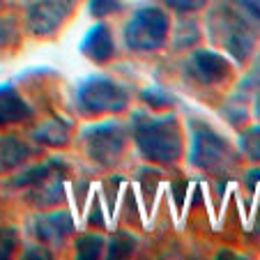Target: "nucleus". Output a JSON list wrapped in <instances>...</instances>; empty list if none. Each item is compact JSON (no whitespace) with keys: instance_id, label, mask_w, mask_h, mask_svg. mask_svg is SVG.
Here are the masks:
<instances>
[{"instance_id":"nucleus-19","label":"nucleus","mask_w":260,"mask_h":260,"mask_svg":"<svg viewBox=\"0 0 260 260\" xmlns=\"http://www.w3.org/2000/svg\"><path fill=\"white\" fill-rule=\"evenodd\" d=\"M244 5L249 7L253 14H258L260 16V0H244Z\"/></svg>"},{"instance_id":"nucleus-11","label":"nucleus","mask_w":260,"mask_h":260,"mask_svg":"<svg viewBox=\"0 0 260 260\" xmlns=\"http://www.w3.org/2000/svg\"><path fill=\"white\" fill-rule=\"evenodd\" d=\"M35 136L42 143H49V145H62L67 141V127L62 122H46Z\"/></svg>"},{"instance_id":"nucleus-1","label":"nucleus","mask_w":260,"mask_h":260,"mask_svg":"<svg viewBox=\"0 0 260 260\" xmlns=\"http://www.w3.org/2000/svg\"><path fill=\"white\" fill-rule=\"evenodd\" d=\"M136 143L147 159L161 164L175 161L182 152L175 118H147L145 122H136Z\"/></svg>"},{"instance_id":"nucleus-17","label":"nucleus","mask_w":260,"mask_h":260,"mask_svg":"<svg viewBox=\"0 0 260 260\" xmlns=\"http://www.w3.org/2000/svg\"><path fill=\"white\" fill-rule=\"evenodd\" d=\"M168 7H175L180 12H193V10H201L205 7L207 0H166Z\"/></svg>"},{"instance_id":"nucleus-4","label":"nucleus","mask_w":260,"mask_h":260,"mask_svg":"<svg viewBox=\"0 0 260 260\" xmlns=\"http://www.w3.org/2000/svg\"><path fill=\"white\" fill-rule=\"evenodd\" d=\"M88 138V152L92 159H97L99 164H113L120 157L124 145V136L120 132L118 124L108 122V124H99V127L88 129L85 134Z\"/></svg>"},{"instance_id":"nucleus-6","label":"nucleus","mask_w":260,"mask_h":260,"mask_svg":"<svg viewBox=\"0 0 260 260\" xmlns=\"http://www.w3.org/2000/svg\"><path fill=\"white\" fill-rule=\"evenodd\" d=\"M191 159L196 166L207 168V171H214L216 166H221V164L228 159L226 143L221 141L214 132H210V129H201V132L193 136Z\"/></svg>"},{"instance_id":"nucleus-8","label":"nucleus","mask_w":260,"mask_h":260,"mask_svg":"<svg viewBox=\"0 0 260 260\" xmlns=\"http://www.w3.org/2000/svg\"><path fill=\"white\" fill-rule=\"evenodd\" d=\"M81 49H83V53L88 55V58L97 60V62H104V60L111 58V55H113V40H111V32H108L106 25H102V23L94 25V28L85 35Z\"/></svg>"},{"instance_id":"nucleus-16","label":"nucleus","mask_w":260,"mask_h":260,"mask_svg":"<svg viewBox=\"0 0 260 260\" xmlns=\"http://www.w3.org/2000/svg\"><path fill=\"white\" fill-rule=\"evenodd\" d=\"M113 10H118V0H90V12L97 16L111 14Z\"/></svg>"},{"instance_id":"nucleus-20","label":"nucleus","mask_w":260,"mask_h":260,"mask_svg":"<svg viewBox=\"0 0 260 260\" xmlns=\"http://www.w3.org/2000/svg\"><path fill=\"white\" fill-rule=\"evenodd\" d=\"M7 42V30H5V25L0 23V44H5Z\"/></svg>"},{"instance_id":"nucleus-15","label":"nucleus","mask_w":260,"mask_h":260,"mask_svg":"<svg viewBox=\"0 0 260 260\" xmlns=\"http://www.w3.org/2000/svg\"><path fill=\"white\" fill-rule=\"evenodd\" d=\"M14 246H16V233L12 228L0 231V258H7L14 251Z\"/></svg>"},{"instance_id":"nucleus-2","label":"nucleus","mask_w":260,"mask_h":260,"mask_svg":"<svg viewBox=\"0 0 260 260\" xmlns=\"http://www.w3.org/2000/svg\"><path fill=\"white\" fill-rule=\"evenodd\" d=\"M168 35V16L157 7L141 10L124 30V40L136 51H152L164 44Z\"/></svg>"},{"instance_id":"nucleus-18","label":"nucleus","mask_w":260,"mask_h":260,"mask_svg":"<svg viewBox=\"0 0 260 260\" xmlns=\"http://www.w3.org/2000/svg\"><path fill=\"white\" fill-rule=\"evenodd\" d=\"M143 99H145V102H150L152 106H166V104L171 102V97H168L166 92H161L159 88L145 90V92H143Z\"/></svg>"},{"instance_id":"nucleus-14","label":"nucleus","mask_w":260,"mask_h":260,"mask_svg":"<svg viewBox=\"0 0 260 260\" xmlns=\"http://www.w3.org/2000/svg\"><path fill=\"white\" fill-rule=\"evenodd\" d=\"M242 150H244L251 159H260V127H253L251 132L244 134V138H242Z\"/></svg>"},{"instance_id":"nucleus-13","label":"nucleus","mask_w":260,"mask_h":260,"mask_svg":"<svg viewBox=\"0 0 260 260\" xmlns=\"http://www.w3.org/2000/svg\"><path fill=\"white\" fill-rule=\"evenodd\" d=\"M76 251H79V258H97L99 251H102V237L97 235H85L76 242Z\"/></svg>"},{"instance_id":"nucleus-9","label":"nucleus","mask_w":260,"mask_h":260,"mask_svg":"<svg viewBox=\"0 0 260 260\" xmlns=\"http://www.w3.org/2000/svg\"><path fill=\"white\" fill-rule=\"evenodd\" d=\"M30 118V108L12 88H0V124L21 122Z\"/></svg>"},{"instance_id":"nucleus-10","label":"nucleus","mask_w":260,"mask_h":260,"mask_svg":"<svg viewBox=\"0 0 260 260\" xmlns=\"http://www.w3.org/2000/svg\"><path fill=\"white\" fill-rule=\"evenodd\" d=\"M28 154H30V150L21 141H16V138H12V136L0 138V166L3 168L19 166Z\"/></svg>"},{"instance_id":"nucleus-3","label":"nucleus","mask_w":260,"mask_h":260,"mask_svg":"<svg viewBox=\"0 0 260 260\" xmlns=\"http://www.w3.org/2000/svg\"><path fill=\"white\" fill-rule=\"evenodd\" d=\"M79 104L88 113H108L120 111L127 104V92L108 79H92L79 90Z\"/></svg>"},{"instance_id":"nucleus-7","label":"nucleus","mask_w":260,"mask_h":260,"mask_svg":"<svg viewBox=\"0 0 260 260\" xmlns=\"http://www.w3.org/2000/svg\"><path fill=\"white\" fill-rule=\"evenodd\" d=\"M193 69L205 83H219L228 72V62L214 51H198L193 55Z\"/></svg>"},{"instance_id":"nucleus-21","label":"nucleus","mask_w":260,"mask_h":260,"mask_svg":"<svg viewBox=\"0 0 260 260\" xmlns=\"http://www.w3.org/2000/svg\"><path fill=\"white\" fill-rule=\"evenodd\" d=\"M255 111H258V115H260V99H258V108H255Z\"/></svg>"},{"instance_id":"nucleus-12","label":"nucleus","mask_w":260,"mask_h":260,"mask_svg":"<svg viewBox=\"0 0 260 260\" xmlns=\"http://www.w3.org/2000/svg\"><path fill=\"white\" fill-rule=\"evenodd\" d=\"M134 246H136L134 237L120 231V233H115V237L111 240V251H108V255H111V258H124V255H132Z\"/></svg>"},{"instance_id":"nucleus-5","label":"nucleus","mask_w":260,"mask_h":260,"mask_svg":"<svg viewBox=\"0 0 260 260\" xmlns=\"http://www.w3.org/2000/svg\"><path fill=\"white\" fill-rule=\"evenodd\" d=\"M72 10V0H40L28 10V28L35 35H51L62 25Z\"/></svg>"}]
</instances>
